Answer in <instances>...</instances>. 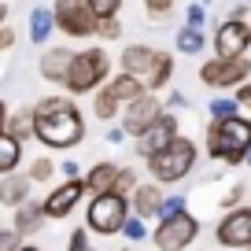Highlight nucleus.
I'll return each instance as SVG.
<instances>
[{
    "mask_svg": "<svg viewBox=\"0 0 251 251\" xmlns=\"http://www.w3.org/2000/svg\"><path fill=\"white\" fill-rule=\"evenodd\" d=\"M30 111H33V137L45 148H74L85 141V115L71 96H45Z\"/></svg>",
    "mask_w": 251,
    "mask_h": 251,
    "instance_id": "nucleus-1",
    "label": "nucleus"
},
{
    "mask_svg": "<svg viewBox=\"0 0 251 251\" xmlns=\"http://www.w3.org/2000/svg\"><path fill=\"white\" fill-rule=\"evenodd\" d=\"M207 155L218 159L226 166H240L248 159V148H251V118L244 115H233V118H214L207 126Z\"/></svg>",
    "mask_w": 251,
    "mask_h": 251,
    "instance_id": "nucleus-2",
    "label": "nucleus"
},
{
    "mask_svg": "<svg viewBox=\"0 0 251 251\" xmlns=\"http://www.w3.org/2000/svg\"><path fill=\"white\" fill-rule=\"evenodd\" d=\"M196 141H188V137H174V141H166L159 151H151L144 163H148V174L155 185H177V181H185L188 174L196 170Z\"/></svg>",
    "mask_w": 251,
    "mask_h": 251,
    "instance_id": "nucleus-3",
    "label": "nucleus"
},
{
    "mask_svg": "<svg viewBox=\"0 0 251 251\" xmlns=\"http://www.w3.org/2000/svg\"><path fill=\"white\" fill-rule=\"evenodd\" d=\"M107 74H111V55L103 48H85V52H74L63 89L71 96H85L93 89H100V81H107Z\"/></svg>",
    "mask_w": 251,
    "mask_h": 251,
    "instance_id": "nucleus-4",
    "label": "nucleus"
},
{
    "mask_svg": "<svg viewBox=\"0 0 251 251\" xmlns=\"http://www.w3.org/2000/svg\"><path fill=\"white\" fill-rule=\"evenodd\" d=\"M129 218V200L118 196V192H103V196H93L85 207V226L89 233L96 236H115L122 233V222Z\"/></svg>",
    "mask_w": 251,
    "mask_h": 251,
    "instance_id": "nucleus-5",
    "label": "nucleus"
},
{
    "mask_svg": "<svg viewBox=\"0 0 251 251\" xmlns=\"http://www.w3.org/2000/svg\"><path fill=\"white\" fill-rule=\"evenodd\" d=\"M196 236H200V222L188 211H181V214H170V218H159L155 233H151V244L159 251H185V248H192Z\"/></svg>",
    "mask_w": 251,
    "mask_h": 251,
    "instance_id": "nucleus-6",
    "label": "nucleus"
},
{
    "mask_svg": "<svg viewBox=\"0 0 251 251\" xmlns=\"http://www.w3.org/2000/svg\"><path fill=\"white\" fill-rule=\"evenodd\" d=\"M52 23H55V30L67 33V37H93L96 33V19H93L85 0H55L52 4Z\"/></svg>",
    "mask_w": 251,
    "mask_h": 251,
    "instance_id": "nucleus-7",
    "label": "nucleus"
},
{
    "mask_svg": "<svg viewBox=\"0 0 251 251\" xmlns=\"http://www.w3.org/2000/svg\"><path fill=\"white\" fill-rule=\"evenodd\" d=\"M251 78V59H207L200 67V81L207 89H236Z\"/></svg>",
    "mask_w": 251,
    "mask_h": 251,
    "instance_id": "nucleus-8",
    "label": "nucleus"
},
{
    "mask_svg": "<svg viewBox=\"0 0 251 251\" xmlns=\"http://www.w3.org/2000/svg\"><path fill=\"white\" fill-rule=\"evenodd\" d=\"M214 240L233 251L251 248V207H233V211L222 214L218 229H214Z\"/></svg>",
    "mask_w": 251,
    "mask_h": 251,
    "instance_id": "nucleus-9",
    "label": "nucleus"
},
{
    "mask_svg": "<svg viewBox=\"0 0 251 251\" xmlns=\"http://www.w3.org/2000/svg\"><path fill=\"white\" fill-rule=\"evenodd\" d=\"M251 48V26L244 19H226L214 30V59H240Z\"/></svg>",
    "mask_w": 251,
    "mask_h": 251,
    "instance_id": "nucleus-10",
    "label": "nucleus"
},
{
    "mask_svg": "<svg viewBox=\"0 0 251 251\" xmlns=\"http://www.w3.org/2000/svg\"><path fill=\"white\" fill-rule=\"evenodd\" d=\"M159 115H163V103H159V96H151V93L137 96V100H133V103H126V111H122V133H126V137H141V133H148L151 126L159 122Z\"/></svg>",
    "mask_w": 251,
    "mask_h": 251,
    "instance_id": "nucleus-11",
    "label": "nucleus"
},
{
    "mask_svg": "<svg viewBox=\"0 0 251 251\" xmlns=\"http://www.w3.org/2000/svg\"><path fill=\"white\" fill-rule=\"evenodd\" d=\"M81 196H85L81 177L78 181H63V185H55L52 192L41 200V211H45V218H67V214L81 203Z\"/></svg>",
    "mask_w": 251,
    "mask_h": 251,
    "instance_id": "nucleus-12",
    "label": "nucleus"
},
{
    "mask_svg": "<svg viewBox=\"0 0 251 251\" xmlns=\"http://www.w3.org/2000/svg\"><path fill=\"white\" fill-rule=\"evenodd\" d=\"M177 133H181V122H177V115H170V111H163V115H159V122L151 126L148 133L133 137V141H137V144H133V151H137V155H141V159H148L151 151H159V148H163L166 141H174V137H177Z\"/></svg>",
    "mask_w": 251,
    "mask_h": 251,
    "instance_id": "nucleus-13",
    "label": "nucleus"
},
{
    "mask_svg": "<svg viewBox=\"0 0 251 251\" xmlns=\"http://www.w3.org/2000/svg\"><path fill=\"white\" fill-rule=\"evenodd\" d=\"M155 59H159V48H151V45H126L122 55H118V63H122V74H133L141 85H144V78L151 74Z\"/></svg>",
    "mask_w": 251,
    "mask_h": 251,
    "instance_id": "nucleus-14",
    "label": "nucleus"
},
{
    "mask_svg": "<svg viewBox=\"0 0 251 251\" xmlns=\"http://www.w3.org/2000/svg\"><path fill=\"white\" fill-rule=\"evenodd\" d=\"M126 200H129V214H133V218L148 222V218H159V207H163V188H159L155 181H148V185H137Z\"/></svg>",
    "mask_w": 251,
    "mask_h": 251,
    "instance_id": "nucleus-15",
    "label": "nucleus"
},
{
    "mask_svg": "<svg viewBox=\"0 0 251 251\" xmlns=\"http://www.w3.org/2000/svg\"><path fill=\"white\" fill-rule=\"evenodd\" d=\"M45 211H41V200H26L23 207H15L11 211V233L23 240V236H33L41 226H45Z\"/></svg>",
    "mask_w": 251,
    "mask_h": 251,
    "instance_id": "nucleus-16",
    "label": "nucleus"
},
{
    "mask_svg": "<svg viewBox=\"0 0 251 251\" xmlns=\"http://www.w3.org/2000/svg\"><path fill=\"white\" fill-rule=\"evenodd\" d=\"M71 59H74L71 48H48V52L41 55V63H37L41 78L52 81V85H63V81H67V71H71Z\"/></svg>",
    "mask_w": 251,
    "mask_h": 251,
    "instance_id": "nucleus-17",
    "label": "nucleus"
},
{
    "mask_svg": "<svg viewBox=\"0 0 251 251\" xmlns=\"http://www.w3.org/2000/svg\"><path fill=\"white\" fill-rule=\"evenodd\" d=\"M33 192V181L26 177V174H4V181H0V203L4 207H23L26 200H30Z\"/></svg>",
    "mask_w": 251,
    "mask_h": 251,
    "instance_id": "nucleus-18",
    "label": "nucleus"
},
{
    "mask_svg": "<svg viewBox=\"0 0 251 251\" xmlns=\"http://www.w3.org/2000/svg\"><path fill=\"white\" fill-rule=\"evenodd\" d=\"M115 181H118V163H96L93 170L81 177L85 192L93 196H103V192H115Z\"/></svg>",
    "mask_w": 251,
    "mask_h": 251,
    "instance_id": "nucleus-19",
    "label": "nucleus"
},
{
    "mask_svg": "<svg viewBox=\"0 0 251 251\" xmlns=\"http://www.w3.org/2000/svg\"><path fill=\"white\" fill-rule=\"evenodd\" d=\"M107 93L115 96V103L122 107V103H133L137 96H144V85L133 78V74H115V78L107 81Z\"/></svg>",
    "mask_w": 251,
    "mask_h": 251,
    "instance_id": "nucleus-20",
    "label": "nucleus"
},
{
    "mask_svg": "<svg viewBox=\"0 0 251 251\" xmlns=\"http://www.w3.org/2000/svg\"><path fill=\"white\" fill-rule=\"evenodd\" d=\"M4 133L11 137V141L26 144L33 137V111L30 107H19V111H8V126H4Z\"/></svg>",
    "mask_w": 251,
    "mask_h": 251,
    "instance_id": "nucleus-21",
    "label": "nucleus"
},
{
    "mask_svg": "<svg viewBox=\"0 0 251 251\" xmlns=\"http://www.w3.org/2000/svg\"><path fill=\"white\" fill-rule=\"evenodd\" d=\"M170 78H174V55H170V52H159V59H155V67H151V74L144 78V93L155 96L159 89L170 85Z\"/></svg>",
    "mask_w": 251,
    "mask_h": 251,
    "instance_id": "nucleus-22",
    "label": "nucleus"
},
{
    "mask_svg": "<svg viewBox=\"0 0 251 251\" xmlns=\"http://www.w3.org/2000/svg\"><path fill=\"white\" fill-rule=\"evenodd\" d=\"M23 163V144L11 141L8 133H0V174H15Z\"/></svg>",
    "mask_w": 251,
    "mask_h": 251,
    "instance_id": "nucleus-23",
    "label": "nucleus"
},
{
    "mask_svg": "<svg viewBox=\"0 0 251 251\" xmlns=\"http://www.w3.org/2000/svg\"><path fill=\"white\" fill-rule=\"evenodd\" d=\"M52 30H55L52 11H48V8H33L30 11V41H33V45H45Z\"/></svg>",
    "mask_w": 251,
    "mask_h": 251,
    "instance_id": "nucleus-24",
    "label": "nucleus"
},
{
    "mask_svg": "<svg viewBox=\"0 0 251 251\" xmlns=\"http://www.w3.org/2000/svg\"><path fill=\"white\" fill-rule=\"evenodd\" d=\"M203 45H207L203 30H192V26L177 30V52H185V55H200V52H203Z\"/></svg>",
    "mask_w": 251,
    "mask_h": 251,
    "instance_id": "nucleus-25",
    "label": "nucleus"
},
{
    "mask_svg": "<svg viewBox=\"0 0 251 251\" xmlns=\"http://www.w3.org/2000/svg\"><path fill=\"white\" fill-rule=\"evenodd\" d=\"M93 115L100 118V122L118 118V103H115V96H111L107 89H96V96H93Z\"/></svg>",
    "mask_w": 251,
    "mask_h": 251,
    "instance_id": "nucleus-26",
    "label": "nucleus"
},
{
    "mask_svg": "<svg viewBox=\"0 0 251 251\" xmlns=\"http://www.w3.org/2000/svg\"><path fill=\"white\" fill-rule=\"evenodd\" d=\"M85 4H89L96 23L100 19H118V11H122V0H85Z\"/></svg>",
    "mask_w": 251,
    "mask_h": 251,
    "instance_id": "nucleus-27",
    "label": "nucleus"
},
{
    "mask_svg": "<svg viewBox=\"0 0 251 251\" xmlns=\"http://www.w3.org/2000/svg\"><path fill=\"white\" fill-rule=\"evenodd\" d=\"M52 174H55V163H52V159H48V155H41V159H33V163H30V170H26V177H30L33 185H37V181H48V177H52Z\"/></svg>",
    "mask_w": 251,
    "mask_h": 251,
    "instance_id": "nucleus-28",
    "label": "nucleus"
},
{
    "mask_svg": "<svg viewBox=\"0 0 251 251\" xmlns=\"http://www.w3.org/2000/svg\"><path fill=\"white\" fill-rule=\"evenodd\" d=\"M207 111H211V118H233V115H240V107H236L233 96H214Z\"/></svg>",
    "mask_w": 251,
    "mask_h": 251,
    "instance_id": "nucleus-29",
    "label": "nucleus"
},
{
    "mask_svg": "<svg viewBox=\"0 0 251 251\" xmlns=\"http://www.w3.org/2000/svg\"><path fill=\"white\" fill-rule=\"evenodd\" d=\"M137 188V170L133 166H118V181H115V192L118 196H129Z\"/></svg>",
    "mask_w": 251,
    "mask_h": 251,
    "instance_id": "nucleus-30",
    "label": "nucleus"
},
{
    "mask_svg": "<svg viewBox=\"0 0 251 251\" xmlns=\"http://www.w3.org/2000/svg\"><path fill=\"white\" fill-rule=\"evenodd\" d=\"M122 236H126V240H133V244H141L144 236H148V226H144L141 218H133V214H129V218L122 222Z\"/></svg>",
    "mask_w": 251,
    "mask_h": 251,
    "instance_id": "nucleus-31",
    "label": "nucleus"
},
{
    "mask_svg": "<svg viewBox=\"0 0 251 251\" xmlns=\"http://www.w3.org/2000/svg\"><path fill=\"white\" fill-rule=\"evenodd\" d=\"M67 251H96V248H93V236H89V229H74V233L67 236Z\"/></svg>",
    "mask_w": 251,
    "mask_h": 251,
    "instance_id": "nucleus-32",
    "label": "nucleus"
},
{
    "mask_svg": "<svg viewBox=\"0 0 251 251\" xmlns=\"http://www.w3.org/2000/svg\"><path fill=\"white\" fill-rule=\"evenodd\" d=\"M185 23L192 26V30H203V23H207V4H203V0L188 4V11H185Z\"/></svg>",
    "mask_w": 251,
    "mask_h": 251,
    "instance_id": "nucleus-33",
    "label": "nucleus"
},
{
    "mask_svg": "<svg viewBox=\"0 0 251 251\" xmlns=\"http://www.w3.org/2000/svg\"><path fill=\"white\" fill-rule=\"evenodd\" d=\"M96 33H100L103 41H118L122 37V23H118V19H100V23H96Z\"/></svg>",
    "mask_w": 251,
    "mask_h": 251,
    "instance_id": "nucleus-34",
    "label": "nucleus"
},
{
    "mask_svg": "<svg viewBox=\"0 0 251 251\" xmlns=\"http://www.w3.org/2000/svg\"><path fill=\"white\" fill-rule=\"evenodd\" d=\"M144 11H148L151 19H166L174 11V0H144Z\"/></svg>",
    "mask_w": 251,
    "mask_h": 251,
    "instance_id": "nucleus-35",
    "label": "nucleus"
},
{
    "mask_svg": "<svg viewBox=\"0 0 251 251\" xmlns=\"http://www.w3.org/2000/svg\"><path fill=\"white\" fill-rule=\"evenodd\" d=\"M185 211V196H163V207H159V218H170V214Z\"/></svg>",
    "mask_w": 251,
    "mask_h": 251,
    "instance_id": "nucleus-36",
    "label": "nucleus"
},
{
    "mask_svg": "<svg viewBox=\"0 0 251 251\" xmlns=\"http://www.w3.org/2000/svg\"><path fill=\"white\" fill-rule=\"evenodd\" d=\"M19 248H23V240L11 229H0V251H19Z\"/></svg>",
    "mask_w": 251,
    "mask_h": 251,
    "instance_id": "nucleus-37",
    "label": "nucleus"
},
{
    "mask_svg": "<svg viewBox=\"0 0 251 251\" xmlns=\"http://www.w3.org/2000/svg\"><path fill=\"white\" fill-rule=\"evenodd\" d=\"M233 100H236V107H248V111H251V81H244V85L236 89Z\"/></svg>",
    "mask_w": 251,
    "mask_h": 251,
    "instance_id": "nucleus-38",
    "label": "nucleus"
},
{
    "mask_svg": "<svg viewBox=\"0 0 251 251\" xmlns=\"http://www.w3.org/2000/svg\"><path fill=\"white\" fill-rule=\"evenodd\" d=\"M240 200H244V185H233V188H229V196L222 200V207H229V211H233V207L240 203Z\"/></svg>",
    "mask_w": 251,
    "mask_h": 251,
    "instance_id": "nucleus-39",
    "label": "nucleus"
},
{
    "mask_svg": "<svg viewBox=\"0 0 251 251\" xmlns=\"http://www.w3.org/2000/svg\"><path fill=\"white\" fill-rule=\"evenodd\" d=\"M11 45H15V30H8V26H0V52H8Z\"/></svg>",
    "mask_w": 251,
    "mask_h": 251,
    "instance_id": "nucleus-40",
    "label": "nucleus"
},
{
    "mask_svg": "<svg viewBox=\"0 0 251 251\" xmlns=\"http://www.w3.org/2000/svg\"><path fill=\"white\" fill-rule=\"evenodd\" d=\"M63 174H67V181H78V177H81L78 163H63Z\"/></svg>",
    "mask_w": 251,
    "mask_h": 251,
    "instance_id": "nucleus-41",
    "label": "nucleus"
},
{
    "mask_svg": "<svg viewBox=\"0 0 251 251\" xmlns=\"http://www.w3.org/2000/svg\"><path fill=\"white\" fill-rule=\"evenodd\" d=\"M122 137H126L122 126H111V129H107V141H111V144H122Z\"/></svg>",
    "mask_w": 251,
    "mask_h": 251,
    "instance_id": "nucleus-42",
    "label": "nucleus"
},
{
    "mask_svg": "<svg viewBox=\"0 0 251 251\" xmlns=\"http://www.w3.org/2000/svg\"><path fill=\"white\" fill-rule=\"evenodd\" d=\"M4 126H8V103L0 100V133H4Z\"/></svg>",
    "mask_w": 251,
    "mask_h": 251,
    "instance_id": "nucleus-43",
    "label": "nucleus"
},
{
    "mask_svg": "<svg viewBox=\"0 0 251 251\" xmlns=\"http://www.w3.org/2000/svg\"><path fill=\"white\" fill-rule=\"evenodd\" d=\"M4 19H8V4H0V26H4Z\"/></svg>",
    "mask_w": 251,
    "mask_h": 251,
    "instance_id": "nucleus-44",
    "label": "nucleus"
},
{
    "mask_svg": "<svg viewBox=\"0 0 251 251\" xmlns=\"http://www.w3.org/2000/svg\"><path fill=\"white\" fill-rule=\"evenodd\" d=\"M19 251H41V248H33V244H23V248H19Z\"/></svg>",
    "mask_w": 251,
    "mask_h": 251,
    "instance_id": "nucleus-45",
    "label": "nucleus"
},
{
    "mask_svg": "<svg viewBox=\"0 0 251 251\" xmlns=\"http://www.w3.org/2000/svg\"><path fill=\"white\" fill-rule=\"evenodd\" d=\"M244 163H248V166H251V148H248V159H244Z\"/></svg>",
    "mask_w": 251,
    "mask_h": 251,
    "instance_id": "nucleus-46",
    "label": "nucleus"
},
{
    "mask_svg": "<svg viewBox=\"0 0 251 251\" xmlns=\"http://www.w3.org/2000/svg\"><path fill=\"white\" fill-rule=\"evenodd\" d=\"M244 251H251V248H244Z\"/></svg>",
    "mask_w": 251,
    "mask_h": 251,
    "instance_id": "nucleus-47",
    "label": "nucleus"
},
{
    "mask_svg": "<svg viewBox=\"0 0 251 251\" xmlns=\"http://www.w3.org/2000/svg\"><path fill=\"white\" fill-rule=\"evenodd\" d=\"M248 4H251V0H248Z\"/></svg>",
    "mask_w": 251,
    "mask_h": 251,
    "instance_id": "nucleus-48",
    "label": "nucleus"
},
{
    "mask_svg": "<svg viewBox=\"0 0 251 251\" xmlns=\"http://www.w3.org/2000/svg\"><path fill=\"white\" fill-rule=\"evenodd\" d=\"M248 26H251V23H248Z\"/></svg>",
    "mask_w": 251,
    "mask_h": 251,
    "instance_id": "nucleus-49",
    "label": "nucleus"
}]
</instances>
